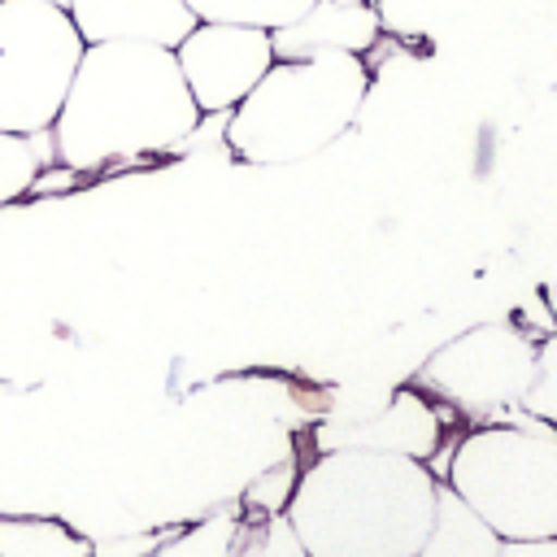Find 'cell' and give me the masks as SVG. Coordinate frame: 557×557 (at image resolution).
<instances>
[{"instance_id":"9c48e42d","label":"cell","mask_w":557,"mask_h":557,"mask_svg":"<svg viewBox=\"0 0 557 557\" xmlns=\"http://www.w3.org/2000/svg\"><path fill=\"white\" fill-rule=\"evenodd\" d=\"M379 9L366 0H313L300 17L287 26L270 30L274 57L296 61V57H322V52H352L366 57L379 44Z\"/></svg>"},{"instance_id":"7a4b0ae2","label":"cell","mask_w":557,"mask_h":557,"mask_svg":"<svg viewBox=\"0 0 557 557\" xmlns=\"http://www.w3.org/2000/svg\"><path fill=\"white\" fill-rule=\"evenodd\" d=\"M435 487L440 474L418 457L326 448L283 513L309 557H418Z\"/></svg>"},{"instance_id":"7402d4cb","label":"cell","mask_w":557,"mask_h":557,"mask_svg":"<svg viewBox=\"0 0 557 557\" xmlns=\"http://www.w3.org/2000/svg\"><path fill=\"white\" fill-rule=\"evenodd\" d=\"M366 4H374V0H366Z\"/></svg>"},{"instance_id":"52a82bcc","label":"cell","mask_w":557,"mask_h":557,"mask_svg":"<svg viewBox=\"0 0 557 557\" xmlns=\"http://www.w3.org/2000/svg\"><path fill=\"white\" fill-rule=\"evenodd\" d=\"M174 61L200 113H231L274 65V39L261 26L196 22L174 44Z\"/></svg>"},{"instance_id":"ac0fdd59","label":"cell","mask_w":557,"mask_h":557,"mask_svg":"<svg viewBox=\"0 0 557 557\" xmlns=\"http://www.w3.org/2000/svg\"><path fill=\"white\" fill-rule=\"evenodd\" d=\"M292 487H296V479H292V466H278V470H270V474H261V479L252 483V492H248V505H257L261 513H283V509H287V496H292Z\"/></svg>"},{"instance_id":"8fae6325","label":"cell","mask_w":557,"mask_h":557,"mask_svg":"<svg viewBox=\"0 0 557 557\" xmlns=\"http://www.w3.org/2000/svg\"><path fill=\"white\" fill-rule=\"evenodd\" d=\"M496 548H500V535L440 479L418 557H496Z\"/></svg>"},{"instance_id":"5bb4252c","label":"cell","mask_w":557,"mask_h":557,"mask_svg":"<svg viewBox=\"0 0 557 557\" xmlns=\"http://www.w3.org/2000/svg\"><path fill=\"white\" fill-rule=\"evenodd\" d=\"M313 0H187L196 22H239V26H261V30L287 26Z\"/></svg>"},{"instance_id":"7c38bea8","label":"cell","mask_w":557,"mask_h":557,"mask_svg":"<svg viewBox=\"0 0 557 557\" xmlns=\"http://www.w3.org/2000/svg\"><path fill=\"white\" fill-rule=\"evenodd\" d=\"M0 557H91V544L52 518H0Z\"/></svg>"},{"instance_id":"9a60e30c","label":"cell","mask_w":557,"mask_h":557,"mask_svg":"<svg viewBox=\"0 0 557 557\" xmlns=\"http://www.w3.org/2000/svg\"><path fill=\"white\" fill-rule=\"evenodd\" d=\"M231 557H309V553L296 540L287 513H257V518H239Z\"/></svg>"},{"instance_id":"4fadbf2b","label":"cell","mask_w":557,"mask_h":557,"mask_svg":"<svg viewBox=\"0 0 557 557\" xmlns=\"http://www.w3.org/2000/svg\"><path fill=\"white\" fill-rule=\"evenodd\" d=\"M52 157H57L52 131H39V135L0 131V205H13L17 196H26Z\"/></svg>"},{"instance_id":"e0dca14e","label":"cell","mask_w":557,"mask_h":557,"mask_svg":"<svg viewBox=\"0 0 557 557\" xmlns=\"http://www.w3.org/2000/svg\"><path fill=\"white\" fill-rule=\"evenodd\" d=\"M518 409L557 431V335L535 344V370H531V383H527Z\"/></svg>"},{"instance_id":"44dd1931","label":"cell","mask_w":557,"mask_h":557,"mask_svg":"<svg viewBox=\"0 0 557 557\" xmlns=\"http://www.w3.org/2000/svg\"><path fill=\"white\" fill-rule=\"evenodd\" d=\"M48 4H61V9H70V0H48Z\"/></svg>"},{"instance_id":"ba28073f","label":"cell","mask_w":557,"mask_h":557,"mask_svg":"<svg viewBox=\"0 0 557 557\" xmlns=\"http://www.w3.org/2000/svg\"><path fill=\"white\" fill-rule=\"evenodd\" d=\"M440 435H444V426H440L435 405L418 387H405L370 418L318 426V448L322 453L326 448H366V453H400V457L426 461L440 448Z\"/></svg>"},{"instance_id":"277c9868","label":"cell","mask_w":557,"mask_h":557,"mask_svg":"<svg viewBox=\"0 0 557 557\" xmlns=\"http://www.w3.org/2000/svg\"><path fill=\"white\" fill-rule=\"evenodd\" d=\"M444 483L500 540L557 535V431L527 413L461 435Z\"/></svg>"},{"instance_id":"3957f363","label":"cell","mask_w":557,"mask_h":557,"mask_svg":"<svg viewBox=\"0 0 557 557\" xmlns=\"http://www.w3.org/2000/svg\"><path fill=\"white\" fill-rule=\"evenodd\" d=\"M370 96L366 57L322 52L296 57L261 74V83L231 109L226 148L252 165L305 161L344 139Z\"/></svg>"},{"instance_id":"5b68a950","label":"cell","mask_w":557,"mask_h":557,"mask_svg":"<svg viewBox=\"0 0 557 557\" xmlns=\"http://www.w3.org/2000/svg\"><path fill=\"white\" fill-rule=\"evenodd\" d=\"M87 39L70 9L48 0H0V131H52Z\"/></svg>"},{"instance_id":"6da1fadb","label":"cell","mask_w":557,"mask_h":557,"mask_svg":"<svg viewBox=\"0 0 557 557\" xmlns=\"http://www.w3.org/2000/svg\"><path fill=\"white\" fill-rule=\"evenodd\" d=\"M200 104L191 100L174 48L148 39H96L83 48L52 148L65 170H100L135 157L178 152Z\"/></svg>"},{"instance_id":"d6986e66","label":"cell","mask_w":557,"mask_h":557,"mask_svg":"<svg viewBox=\"0 0 557 557\" xmlns=\"http://www.w3.org/2000/svg\"><path fill=\"white\" fill-rule=\"evenodd\" d=\"M178 527H170V531H157V535H131V540H109V544H91V557H152L170 535H174Z\"/></svg>"},{"instance_id":"2e32d148","label":"cell","mask_w":557,"mask_h":557,"mask_svg":"<svg viewBox=\"0 0 557 557\" xmlns=\"http://www.w3.org/2000/svg\"><path fill=\"white\" fill-rule=\"evenodd\" d=\"M239 518L235 513H213L196 527H178L152 557H231Z\"/></svg>"},{"instance_id":"ffe728a7","label":"cell","mask_w":557,"mask_h":557,"mask_svg":"<svg viewBox=\"0 0 557 557\" xmlns=\"http://www.w3.org/2000/svg\"><path fill=\"white\" fill-rule=\"evenodd\" d=\"M496 557H557V535H540V540H500Z\"/></svg>"},{"instance_id":"8992f818","label":"cell","mask_w":557,"mask_h":557,"mask_svg":"<svg viewBox=\"0 0 557 557\" xmlns=\"http://www.w3.org/2000/svg\"><path fill=\"white\" fill-rule=\"evenodd\" d=\"M535 370V339L509 322H483L435 348L418 370V392H431L466 413H505L522 405Z\"/></svg>"},{"instance_id":"30bf717a","label":"cell","mask_w":557,"mask_h":557,"mask_svg":"<svg viewBox=\"0 0 557 557\" xmlns=\"http://www.w3.org/2000/svg\"><path fill=\"white\" fill-rule=\"evenodd\" d=\"M70 17L87 44L148 39L174 48L196 26L187 0H70Z\"/></svg>"}]
</instances>
